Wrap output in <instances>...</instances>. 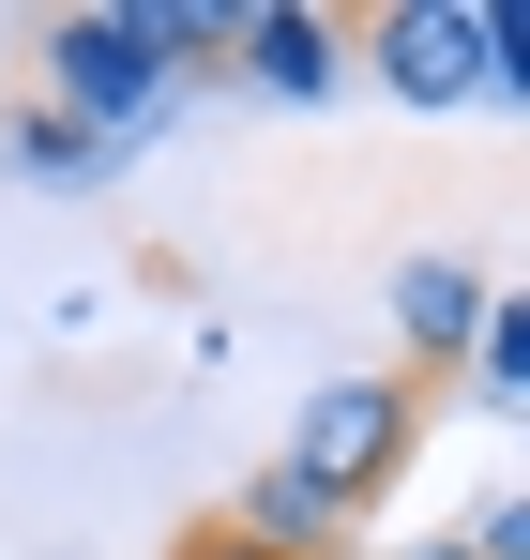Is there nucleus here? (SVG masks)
Segmentation results:
<instances>
[{"label": "nucleus", "mask_w": 530, "mask_h": 560, "mask_svg": "<svg viewBox=\"0 0 530 560\" xmlns=\"http://www.w3.org/2000/svg\"><path fill=\"white\" fill-rule=\"evenodd\" d=\"M31 61H46V106L77 121V137H152L182 106V61H168V15L152 0H77V15H46L31 31Z\"/></svg>", "instance_id": "obj_1"}, {"label": "nucleus", "mask_w": 530, "mask_h": 560, "mask_svg": "<svg viewBox=\"0 0 530 560\" xmlns=\"http://www.w3.org/2000/svg\"><path fill=\"white\" fill-rule=\"evenodd\" d=\"M425 455V394L394 364H364V378H319L303 409H288V469L334 500V515H379L394 500V469Z\"/></svg>", "instance_id": "obj_2"}, {"label": "nucleus", "mask_w": 530, "mask_h": 560, "mask_svg": "<svg viewBox=\"0 0 530 560\" xmlns=\"http://www.w3.org/2000/svg\"><path fill=\"white\" fill-rule=\"evenodd\" d=\"M485 15H500V0H394V15H349V61H379L394 106H470Z\"/></svg>", "instance_id": "obj_3"}, {"label": "nucleus", "mask_w": 530, "mask_h": 560, "mask_svg": "<svg viewBox=\"0 0 530 560\" xmlns=\"http://www.w3.org/2000/svg\"><path fill=\"white\" fill-rule=\"evenodd\" d=\"M485 288H500V273H470V258H410V273H394V378H410V394H425L440 364H470Z\"/></svg>", "instance_id": "obj_4"}, {"label": "nucleus", "mask_w": 530, "mask_h": 560, "mask_svg": "<svg viewBox=\"0 0 530 560\" xmlns=\"http://www.w3.org/2000/svg\"><path fill=\"white\" fill-rule=\"evenodd\" d=\"M258 92L288 106H319V92H349V15H319V0H273V15H243V46H228Z\"/></svg>", "instance_id": "obj_5"}, {"label": "nucleus", "mask_w": 530, "mask_h": 560, "mask_svg": "<svg viewBox=\"0 0 530 560\" xmlns=\"http://www.w3.org/2000/svg\"><path fill=\"white\" fill-rule=\"evenodd\" d=\"M228 530H243L258 560H349L364 515H334V500H319L288 455H258V469H243V500H228Z\"/></svg>", "instance_id": "obj_6"}, {"label": "nucleus", "mask_w": 530, "mask_h": 560, "mask_svg": "<svg viewBox=\"0 0 530 560\" xmlns=\"http://www.w3.org/2000/svg\"><path fill=\"white\" fill-rule=\"evenodd\" d=\"M0 152H15V183H91V167H106V137H77L61 106H15V121H0Z\"/></svg>", "instance_id": "obj_7"}, {"label": "nucleus", "mask_w": 530, "mask_h": 560, "mask_svg": "<svg viewBox=\"0 0 530 560\" xmlns=\"http://www.w3.org/2000/svg\"><path fill=\"white\" fill-rule=\"evenodd\" d=\"M470 378H485L500 409L530 394V303H516V288H485V334H470Z\"/></svg>", "instance_id": "obj_8"}, {"label": "nucleus", "mask_w": 530, "mask_h": 560, "mask_svg": "<svg viewBox=\"0 0 530 560\" xmlns=\"http://www.w3.org/2000/svg\"><path fill=\"white\" fill-rule=\"evenodd\" d=\"M152 15H168V61H182V77L243 46V0H152Z\"/></svg>", "instance_id": "obj_9"}, {"label": "nucleus", "mask_w": 530, "mask_h": 560, "mask_svg": "<svg viewBox=\"0 0 530 560\" xmlns=\"http://www.w3.org/2000/svg\"><path fill=\"white\" fill-rule=\"evenodd\" d=\"M470 106H530V31H516V15H485V77H470Z\"/></svg>", "instance_id": "obj_10"}, {"label": "nucleus", "mask_w": 530, "mask_h": 560, "mask_svg": "<svg viewBox=\"0 0 530 560\" xmlns=\"http://www.w3.org/2000/svg\"><path fill=\"white\" fill-rule=\"evenodd\" d=\"M168 560H258V546H243L228 515H197V530H168Z\"/></svg>", "instance_id": "obj_11"}, {"label": "nucleus", "mask_w": 530, "mask_h": 560, "mask_svg": "<svg viewBox=\"0 0 530 560\" xmlns=\"http://www.w3.org/2000/svg\"><path fill=\"white\" fill-rule=\"evenodd\" d=\"M394 560H470V546H394Z\"/></svg>", "instance_id": "obj_12"}]
</instances>
